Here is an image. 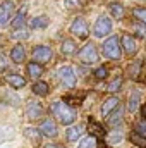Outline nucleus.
I'll use <instances>...</instances> for the list:
<instances>
[{"label":"nucleus","instance_id":"f257e3e1","mask_svg":"<svg viewBox=\"0 0 146 148\" xmlns=\"http://www.w3.org/2000/svg\"><path fill=\"white\" fill-rule=\"evenodd\" d=\"M50 110H52V114L55 115V119H57L60 124L69 126V124H72L74 121H76V112H74L64 100L53 102L52 107H50Z\"/></svg>","mask_w":146,"mask_h":148},{"label":"nucleus","instance_id":"f03ea898","mask_svg":"<svg viewBox=\"0 0 146 148\" xmlns=\"http://www.w3.org/2000/svg\"><path fill=\"white\" fill-rule=\"evenodd\" d=\"M102 52L107 59H112V60H119L120 59V43H119V38L112 36L108 38L103 45H102Z\"/></svg>","mask_w":146,"mask_h":148},{"label":"nucleus","instance_id":"7ed1b4c3","mask_svg":"<svg viewBox=\"0 0 146 148\" xmlns=\"http://www.w3.org/2000/svg\"><path fill=\"white\" fill-rule=\"evenodd\" d=\"M112 31V21H110L107 16H100L95 23V28H93V35L96 38H103L105 35H108Z\"/></svg>","mask_w":146,"mask_h":148},{"label":"nucleus","instance_id":"20e7f679","mask_svg":"<svg viewBox=\"0 0 146 148\" xmlns=\"http://www.w3.org/2000/svg\"><path fill=\"white\" fill-rule=\"evenodd\" d=\"M79 60L83 64H95L98 62V52H96V47L93 43H88L81 52H79Z\"/></svg>","mask_w":146,"mask_h":148},{"label":"nucleus","instance_id":"39448f33","mask_svg":"<svg viewBox=\"0 0 146 148\" xmlns=\"http://www.w3.org/2000/svg\"><path fill=\"white\" fill-rule=\"evenodd\" d=\"M57 74H59V79L62 81L64 86L74 88V84H76V74H74V69L71 66H62Z\"/></svg>","mask_w":146,"mask_h":148},{"label":"nucleus","instance_id":"423d86ee","mask_svg":"<svg viewBox=\"0 0 146 148\" xmlns=\"http://www.w3.org/2000/svg\"><path fill=\"white\" fill-rule=\"evenodd\" d=\"M52 55H53V52H52V48L46 47V45H38V47L33 48V59H35V62H38V64L48 62V60L52 59Z\"/></svg>","mask_w":146,"mask_h":148},{"label":"nucleus","instance_id":"0eeeda50","mask_svg":"<svg viewBox=\"0 0 146 148\" xmlns=\"http://www.w3.org/2000/svg\"><path fill=\"white\" fill-rule=\"evenodd\" d=\"M71 33H72L74 36L81 38V40L88 38V35H89V29H88V24H86V21H84L83 17L74 19V23L71 24Z\"/></svg>","mask_w":146,"mask_h":148},{"label":"nucleus","instance_id":"6e6552de","mask_svg":"<svg viewBox=\"0 0 146 148\" xmlns=\"http://www.w3.org/2000/svg\"><path fill=\"white\" fill-rule=\"evenodd\" d=\"M38 129L41 131L43 136H48V138H55V136H57V124H55L53 119H45V121L40 124Z\"/></svg>","mask_w":146,"mask_h":148},{"label":"nucleus","instance_id":"1a4fd4ad","mask_svg":"<svg viewBox=\"0 0 146 148\" xmlns=\"http://www.w3.org/2000/svg\"><path fill=\"white\" fill-rule=\"evenodd\" d=\"M12 14H14V3L12 2H3L0 5V26H7Z\"/></svg>","mask_w":146,"mask_h":148},{"label":"nucleus","instance_id":"9d476101","mask_svg":"<svg viewBox=\"0 0 146 148\" xmlns=\"http://www.w3.org/2000/svg\"><path fill=\"white\" fill-rule=\"evenodd\" d=\"M26 115L31 119V121H36L43 115V107L40 102H28L26 105Z\"/></svg>","mask_w":146,"mask_h":148},{"label":"nucleus","instance_id":"9b49d317","mask_svg":"<svg viewBox=\"0 0 146 148\" xmlns=\"http://www.w3.org/2000/svg\"><path fill=\"white\" fill-rule=\"evenodd\" d=\"M122 45H124V50H126L127 55H134L138 52V43H136V40L131 35H126L122 38Z\"/></svg>","mask_w":146,"mask_h":148},{"label":"nucleus","instance_id":"f8f14e48","mask_svg":"<svg viewBox=\"0 0 146 148\" xmlns=\"http://www.w3.org/2000/svg\"><path fill=\"white\" fill-rule=\"evenodd\" d=\"M10 59L16 62V64H21L24 59H26V50L23 45H16L12 50H10Z\"/></svg>","mask_w":146,"mask_h":148},{"label":"nucleus","instance_id":"ddd939ff","mask_svg":"<svg viewBox=\"0 0 146 148\" xmlns=\"http://www.w3.org/2000/svg\"><path fill=\"white\" fill-rule=\"evenodd\" d=\"M7 83H9L12 88H16V90L26 86V79H24L21 74H7Z\"/></svg>","mask_w":146,"mask_h":148},{"label":"nucleus","instance_id":"4468645a","mask_svg":"<svg viewBox=\"0 0 146 148\" xmlns=\"http://www.w3.org/2000/svg\"><path fill=\"white\" fill-rule=\"evenodd\" d=\"M83 127L81 126H72V127H69L67 129V134H65V138H67V141H71V143H74V141H77L81 136H83Z\"/></svg>","mask_w":146,"mask_h":148},{"label":"nucleus","instance_id":"2eb2a0df","mask_svg":"<svg viewBox=\"0 0 146 148\" xmlns=\"http://www.w3.org/2000/svg\"><path fill=\"white\" fill-rule=\"evenodd\" d=\"M89 133L95 136V138H102V136H105V129L96 122V121H93V119H89Z\"/></svg>","mask_w":146,"mask_h":148},{"label":"nucleus","instance_id":"dca6fc26","mask_svg":"<svg viewBox=\"0 0 146 148\" xmlns=\"http://www.w3.org/2000/svg\"><path fill=\"white\" fill-rule=\"evenodd\" d=\"M48 91H50V88H48V84L43 83V81H38V83L33 84V93L38 95V97H46Z\"/></svg>","mask_w":146,"mask_h":148},{"label":"nucleus","instance_id":"f3484780","mask_svg":"<svg viewBox=\"0 0 146 148\" xmlns=\"http://www.w3.org/2000/svg\"><path fill=\"white\" fill-rule=\"evenodd\" d=\"M26 12H28V7H23L19 12H17V16H16V19L10 23V26L12 28H16V29H19L23 24H24V17H26Z\"/></svg>","mask_w":146,"mask_h":148},{"label":"nucleus","instance_id":"a211bd4d","mask_svg":"<svg viewBox=\"0 0 146 148\" xmlns=\"http://www.w3.org/2000/svg\"><path fill=\"white\" fill-rule=\"evenodd\" d=\"M28 74H29V77L38 79V77L43 74V69H41V66H40L38 62H29V64H28Z\"/></svg>","mask_w":146,"mask_h":148},{"label":"nucleus","instance_id":"6ab92c4d","mask_svg":"<svg viewBox=\"0 0 146 148\" xmlns=\"http://www.w3.org/2000/svg\"><path fill=\"white\" fill-rule=\"evenodd\" d=\"M117 105H119V98H115V97H112V98H108V100H105V103H103V107H102V114H103V115H108Z\"/></svg>","mask_w":146,"mask_h":148},{"label":"nucleus","instance_id":"aec40b11","mask_svg":"<svg viewBox=\"0 0 146 148\" xmlns=\"http://www.w3.org/2000/svg\"><path fill=\"white\" fill-rule=\"evenodd\" d=\"M29 26H31V28H36V29H40V28H46V26H48V17H46V16L33 17V19L29 21Z\"/></svg>","mask_w":146,"mask_h":148},{"label":"nucleus","instance_id":"412c9836","mask_svg":"<svg viewBox=\"0 0 146 148\" xmlns=\"http://www.w3.org/2000/svg\"><path fill=\"white\" fill-rule=\"evenodd\" d=\"M60 50H62L64 55H72L74 52H76V43H74L72 40H64Z\"/></svg>","mask_w":146,"mask_h":148},{"label":"nucleus","instance_id":"4be33fe9","mask_svg":"<svg viewBox=\"0 0 146 148\" xmlns=\"http://www.w3.org/2000/svg\"><path fill=\"white\" fill-rule=\"evenodd\" d=\"M129 140H131V143H134L136 147H139V148H145L146 147V138H145V136H141V134H138L136 131H134V133H131Z\"/></svg>","mask_w":146,"mask_h":148},{"label":"nucleus","instance_id":"5701e85b","mask_svg":"<svg viewBox=\"0 0 146 148\" xmlns=\"http://www.w3.org/2000/svg\"><path fill=\"white\" fill-rule=\"evenodd\" d=\"M24 134H26L28 138H31L33 143H40V138H41V131H40V129L28 127V129H24Z\"/></svg>","mask_w":146,"mask_h":148},{"label":"nucleus","instance_id":"b1692460","mask_svg":"<svg viewBox=\"0 0 146 148\" xmlns=\"http://www.w3.org/2000/svg\"><path fill=\"white\" fill-rule=\"evenodd\" d=\"M110 10H112V14H113V17L115 19H122L124 17V7L120 5V3H117V2H113L112 5H110Z\"/></svg>","mask_w":146,"mask_h":148},{"label":"nucleus","instance_id":"393cba45","mask_svg":"<svg viewBox=\"0 0 146 148\" xmlns=\"http://www.w3.org/2000/svg\"><path fill=\"white\" fill-rule=\"evenodd\" d=\"M138 105H139V93H138V91H134V93L129 97L127 109H129V112H134L136 109H138Z\"/></svg>","mask_w":146,"mask_h":148},{"label":"nucleus","instance_id":"a878e982","mask_svg":"<svg viewBox=\"0 0 146 148\" xmlns=\"http://www.w3.org/2000/svg\"><path fill=\"white\" fill-rule=\"evenodd\" d=\"M77 148H96V138H95V136H88V138H84V140L79 143V147Z\"/></svg>","mask_w":146,"mask_h":148},{"label":"nucleus","instance_id":"bb28decb","mask_svg":"<svg viewBox=\"0 0 146 148\" xmlns=\"http://www.w3.org/2000/svg\"><path fill=\"white\" fill-rule=\"evenodd\" d=\"M120 140H122V133H120L119 129H113L108 134V143H112V145H117Z\"/></svg>","mask_w":146,"mask_h":148},{"label":"nucleus","instance_id":"cd10ccee","mask_svg":"<svg viewBox=\"0 0 146 148\" xmlns=\"http://www.w3.org/2000/svg\"><path fill=\"white\" fill-rule=\"evenodd\" d=\"M120 86H122V77H119V76H117V77H115V79L108 84V86H107V90H108V91H119V90H120Z\"/></svg>","mask_w":146,"mask_h":148},{"label":"nucleus","instance_id":"c85d7f7f","mask_svg":"<svg viewBox=\"0 0 146 148\" xmlns=\"http://www.w3.org/2000/svg\"><path fill=\"white\" fill-rule=\"evenodd\" d=\"M132 14H134L136 19H139L143 24H146V9H134Z\"/></svg>","mask_w":146,"mask_h":148},{"label":"nucleus","instance_id":"c756f323","mask_svg":"<svg viewBox=\"0 0 146 148\" xmlns=\"http://www.w3.org/2000/svg\"><path fill=\"white\" fill-rule=\"evenodd\" d=\"M28 36H29V33H28V29H24V28H19L16 33H12V38H16V40H26Z\"/></svg>","mask_w":146,"mask_h":148},{"label":"nucleus","instance_id":"7c9ffc66","mask_svg":"<svg viewBox=\"0 0 146 148\" xmlns=\"http://www.w3.org/2000/svg\"><path fill=\"white\" fill-rule=\"evenodd\" d=\"M136 133L146 138V119H145V121H139V122H136Z\"/></svg>","mask_w":146,"mask_h":148},{"label":"nucleus","instance_id":"2f4dec72","mask_svg":"<svg viewBox=\"0 0 146 148\" xmlns=\"http://www.w3.org/2000/svg\"><path fill=\"white\" fill-rule=\"evenodd\" d=\"M108 76V69L107 67H98L96 71H95V77L96 79H105Z\"/></svg>","mask_w":146,"mask_h":148},{"label":"nucleus","instance_id":"473e14b6","mask_svg":"<svg viewBox=\"0 0 146 148\" xmlns=\"http://www.w3.org/2000/svg\"><path fill=\"white\" fill-rule=\"evenodd\" d=\"M120 122H122V114H120V112H119V114H115V117L108 119V124H110V126H113V127H115L117 124H120Z\"/></svg>","mask_w":146,"mask_h":148},{"label":"nucleus","instance_id":"72a5a7b5","mask_svg":"<svg viewBox=\"0 0 146 148\" xmlns=\"http://www.w3.org/2000/svg\"><path fill=\"white\" fill-rule=\"evenodd\" d=\"M64 3L67 7H79L81 5V0H64Z\"/></svg>","mask_w":146,"mask_h":148},{"label":"nucleus","instance_id":"f704fd0d","mask_svg":"<svg viewBox=\"0 0 146 148\" xmlns=\"http://www.w3.org/2000/svg\"><path fill=\"white\" fill-rule=\"evenodd\" d=\"M7 64H9V62H7V60H5V57L0 53V69H5V67H7Z\"/></svg>","mask_w":146,"mask_h":148},{"label":"nucleus","instance_id":"c9c22d12","mask_svg":"<svg viewBox=\"0 0 146 148\" xmlns=\"http://www.w3.org/2000/svg\"><path fill=\"white\" fill-rule=\"evenodd\" d=\"M45 148H65V147H62L59 143H48V145H45Z\"/></svg>","mask_w":146,"mask_h":148},{"label":"nucleus","instance_id":"e433bc0d","mask_svg":"<svg viewBox=\"0 0 146 148\" xmlns=\"http://www.w3.org/2000/svg\"><path fill=\"white\" fill-rule=\"evenodd\" d=\"M141 114H143V117L146 119V103L143 105V109H141Z\"/></svg>","mask_w":146,"mask_h":148}]
</instances>
